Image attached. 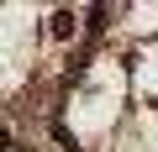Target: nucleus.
Listing matches in <instances>:
<instances>
[{
    "label": "nucleus",
    "instance_id": "nucleus-1",
    "mask_svg": "<svg viewBox=\"0 0 158 152\" xmlns=\"http://www.w3.org/2000/svg\"><path fill=\"white\" fill-rule=\"evenodd\" d=\"M53 32H58V37H69V32H74V16H69V11H58V16H53Z\"/></svg>",
    "mask_w": 158,
    "mask_h": 152
}]
</instances>
